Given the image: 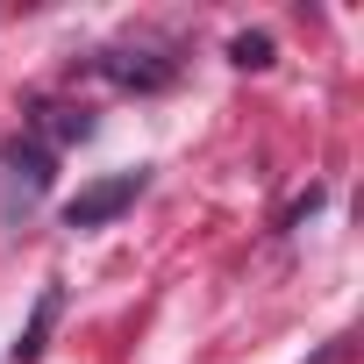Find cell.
<instances>
[{"label": "cell", "mask_w": 364, "mask_h": 364, "mask_svg": "<svg viewBox=\"0 0 364 364\" xmlns=\"http://www.w3.org/2000/svg\"><path fill=\"white\" fill-rule=\"evenodd\" d=\"M136 193H143V171H114V178L86 186V193L65 208V222H72V229H100V222H114V215H122Z\"/></svg>", "instance_id": "6da1fadb"}, {"label": "cell", "mask_w": 364, "mask_h": 364, "mask_svg": "<svg viewBox=\"0 0 364 364\" xmlns=\"http://www.w3.org/2000/svg\"><path fill=\"white\" fill-rule=\"evenodd\" d=\"M100 72H107L114 86H171V65H150L143 50H136V58L114 50V58H100Z\"/></svg>", "instance_id": "7a4b0ae2"}, {"label": "cell", "mask_w": 364, "mask_h": 364, "mask_svg": "<svg viewBox=\"0 0 364 364\" xmlns=\"http://www.w3.org/2000/svg\"><path fill=\"white\" fill-rule=\"evenodd\" d=\"M236 65H272V43L264 36H236Z\"/></svg>", "instance_id": "277c9868"}, {"label": "cell", "mask_w": 364, "mask_h": 364, "mask_svg": "<svg viewBox=\"0 0 364 364\" xmlns=\"http://www.w3.org/2000/svg\"><path fill=\"white\" fill-rule=\"evenodd\" d=\"M58 286H43V300H36V314H29V328H22V343H15V357L29 364V357H43V336H50V321H58Z\"/></svg>", "instance_id": "3957f363"}]
</instances>
